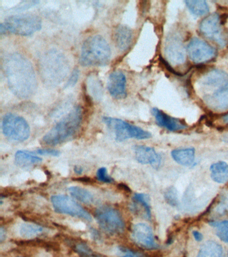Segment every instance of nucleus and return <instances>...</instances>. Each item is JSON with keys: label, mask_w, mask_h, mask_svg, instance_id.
I'll use <instances>...</instances> for the list:
<instances>
[{"label": "nucleus", "mask_w": 228, "mask_h": 257, "mask_svg": "<svg viewBox=\"0 0 228 257\" xmlns=\"http://www.w3.org/2000/svg\"><path fill=\"white\" fill-rule=\"evenodd\" d=\"M4 70L11 91L22 99L31 98L37 88V78L33 64L19 53L7 56Z\"/></svg>", "instance_id": "f257e3e1"}, {"label": "nucleus", "mask_w": 228, "mask_h": 257, "mask_svg": "<svg viewBox=\"0 0 228 257\" xmlns=\"http://www.w3.org/2000/svg\"><path fill=\"white\" fill-rule=\"evenodd\" d=\"M83 118V108L81 106H75L43 137V144L53 146L67 142L79 130Z\"/></svg>", "instance_id": "f03ea898"}, {"label": "nucleus", "mask_w": 228, "mask_h": 257, "mask_svg": "<svg viewBox=\"0 0 228 257\" xmlns=\"http://www.w3.org/2000/svg\"><path fill=\"white\" fill-rule=\"evenodd\" d=\"M111 50L107 40L100 35L90 36L82 46L79 62L85 67L108 65L111 60Z\"/></svg>", "instance_id": "7ed1b4c3"}, {"label": "nucleus", "mask_w": 228, "mask_h": 257, "mask_svg": "<svg viewBox=\"0 0 228 257\" xmlns=\"http://www.w3.org/2000/svg\"><path fill=\"white\" fill-rule=\"evenodd\" d=\"M41 65L42 76L48 84L52 85H57L63 81L69 69V62L65 56L54 50L45 54Z\"/></svg>", "instance_id": "20e7f679"}, {"label": "nucleus", "mask_w": 228, "mask_h": 257, "mask_svg": "<svg viewBox=\"0 0 228 257\" xmlns=\"http://www.w3.org/2000/svg\"><path fill=\"white\" fill-rule=\"evenodd\" d=\"M42 29V20L32 14L10 16L0 25L1 34L10 33L21 36H31Z\"/></svg>", "instance_id": "39448f33"}, {"label": "nucleus", "mask_w": 228, "mask_h": 257, "mask_svg": "<svg viewBox=\"0 0 228 257\" xmlns=\"http://www.w3.org/2000/svg\"><path fill=\"white\" fill-rule=\"evenodd\" d=\"M103 122L114 133L115 140L121 142L129 140H147L151 138V134L143 128L129 123L121 118L104 116Z\"/></svg>", "instance_id": "423d86ee"}, {"label": "nucleus", "mask_w": 228, "mask_h": 257, "mask_svg": "<svg viewBox=\"0 0 228 257\" xmlns=\"http://www.w3.org/2000/svg\"><path fill=\"white\" fill-rule=\"evenodd\" d=\"M3 131L6 138L16 142H25L31 136V127L25 118L11 112L4 116Z\"/></svg>", "instance_id": "0eeeda50"}, {"label": "nucleus", "mask_w": 228, "mask_h": 257, "mask_svg": "<svg viewBox=\"0 0 228 257\" xmlns=\"http://www.w3.org/2000/svg\"><path fill=\"white\" fill-rule=\"evenodd\" d=\"M98 224L105 232L112 235L120 234L125 228L121 213L113 207L102 206L95 212Z\"/></svg>", "instance_id": "6e6552de"}, {"label": "nucleus", "mask_w": 228, "mask_h": 257, "mask_svg": "<svg viewBox=\"0 0 228 257\" xmlns=\"http://www.w3.org/2000/svg\"><path fill=\"white\" fill-rule=\"evenodd\" d=\"M223 26L219 14L213 13L202 20L199 30L204 36L222 48L225 46L228 42L227 34Z\"/></svg>", "instance_id": "1a4fd4ad"}, {"label": "nucleus", "mask_w": 228, "mask_h": 257, "mask_svg": "<svg viewBox=\"0 0 228 257\" xmlns=\"http://www.w3.org/2000/svg\"><path fill=\"white\" fill-rule=\"evenodd\" d=\"M52 204L56 212L60 214L70 215L74 217L91 221L92 217L79 204L65 195H55L52 196Z\"/></svg>", "instance_id": "9d476101"}, {"label": "nucleus", "mask_w": 228, "mask_h": 257, "mask_svg": "<svg viewBox=\"0 0 228 257\" xmlns=\"http://www.w3.org/2000/svg\"><path fill=\"white\" fill-rule=\"evenodd\" d=\"M190 59L196 64L211 61L217 55V50L198 38H193L187 46Z\"/></svg>", "instance_id": "9b49d317"}, {"label": "nucleus", "mask_w": 228, "mask_h": 257, "mask_svg": "<svg viewBox=\"0 0 228 257\" xmlns=\"http://www.w3.org/2000/svg\"><path fill=\"white\" fill-rule=\"evenodd\" d=\"M165 54L169 63L173 65H181L186 61V52L183 40L176 33L170 34L165 44Z\"/></svg>", "instance_id": "f8f14e48"}, {"label": "nucleus", "mask_w": 228, "mask_h": 257, "mask_svg": "<svg viewBox=\"0 0 228 257\" xmlns=\"http://www.w3.org/2000/svg\"><path fill=\"white\" fill-rule=\"evenodd\" d=\"M131 238L135 244L141 248L149 250L159 248V245L155 242L153 230L145 223L134 225L132 229Z\"/></svg>", "instance_id": "ddd939ff"}, {"label": "nucleus", "mask_w": 228, "mask_h": 257, "mask_svg": "<svg viewBox=\"0 0 228 257\" xmlns=\"http://www.w3.org/2000/svg\"><path fill=\"white\" fill-rule=\"evenodd\" d=\"M198 84L201 88L204 89L206 88L207 91L211 90V93H213V92L228 84V74L223 70H211L201 76Z\"/></svg>", "instance_id": "4468645a"}, {"label": "nucleus", "mask_w": 228, "mask_h": 257, "mask_svg": "<svg viewBox=\"0 0 228 257\" xmlns=\"http://www.w3.org/2000/svg\"><path fill=\"white\" fill-rule=\"evenodd\" d=\"M107 88L110 94L116 99L127 97V78L120 70H115L110 74L108 78Z\"/></svg>", "instance_id": "2eb2a0df"}, {"label": "nucleus", "mask_w": 228, "mask_h": 257, "mask_svg": "<svg viewBox=\"0 0 228 257\" xmlns=\"http://www.w3.org/2000/svg\"><path fill=\"white\" fill-rule=\"evenodd\" d=\"M206 105L214 111L221 112L228 109V84L213 93L203 96Z\"/></svg>", "instance_id": "dca6fc26"}, {"label": "nucleus", "mask_w": 228, "mask_h": 257, "mask_svg": "<svg viewBox=\"0 0 228 257\" xmlns=\"http://www.w3.org/2000/svg\"><path fill=\"white\" fill-rule=\"evenodd\" d=\"M136 160L140 164L151 165L154 168H159L161 164V156L153 148L145 146L134 147Z\"/></svg>", "instance_id": "f3484780"}, {"label": "nucleus", "mask_w": 228, "mask_h": 257, "mask_svg": "<svg viewBox=\"0 0 228 257\" xmlns=\"http://www.w3.org/2000/svg\"><path fill=\"white\" fill-rule=\"evenodd\" d=\"M152 114L155 116L158 125L165 128L170 132H177L187 127V124L183 120L172 117L157 108L152 109Z\"/></svg>", "instance_id": "a211bd4d"}, {"label": "nucleus", "mask_w": 228, "mask_h": 257, "mask_svg": "<svg viewBox=\"0 0 228 257\" xmlns=\"http://www.w3.org/2000/svg\"><path fill=\"white\" fill-rule=\"evenodd\" d=\"M114 40L117 47L122 52H125L131 47L133 40V32L129 27L120 25L114 31Z\"/></svg>", "instance_id": "6ab92c4d"}, {"label": "nucleus", "mask_w": 228, "mask_h": 257, "mask_svg": "<svg viewBox=\"0 0 228 257\" xmlns=\"http://www.w3.org/2000/svg\"><path fill=\"white\" fill-rule=\"evenodd\" d=\"M66 242L80 257H107L94 251L84 241L69 238L66 240Z\"/></svg>", "instance_id": "aec40b11"}, {"label": "nucleus", "mask_w": 228, "mask_h": 257, "mask_svg": "<svg viewBox=\"0 0 228 257\" xmlns=\"http://www.w3.org/2000/svg\"><path fill=\"white\" fill-rule=\"evenodd\" d=\"M16 164L22 168H30L35 165L41 164L43 159L37 156L34 152L21 150L16 153Z\"/></svg>", "instance_id": "412c9836"}, {"label": "nucleus", "mask_w": 228, "mask_h": 257, "mask_svg": "<svg viewBox=\"0 0 228 257\" xmlns=\"http://www.w3.org/2000/svg\"><path fill=\"white\" fill-rule=\"evenodd\" d=\"M195 149L185 148L174 150L171 156L177 164L184 166H191L195 161Z\"/></svg>", "instance_id": "4be33fe9"}, {"label": "nucleus", "mask_w": 228, "mask_h": 257, "mask_svg": "<svg viewBox=\"0 0 228 257\" xmlns=\"http://www.w3.org/2000/svg\"><path fill=\"white\" fill-rule=\"evenodd\" d=\"M197 257H225V254L221 245L214 241H207L200 247Z\"/></svg>", "instance_id": "5701e85b"}, {"label": "nucleus", "mask_w": 228, "mask_h": 257, "mask_svg": "<svg viewBox=\"0 0 228 257\" xmlns=\"http://www.w3.org/2000/svg\"><path fill=\"white\" fill-rule=\"evenodd\" d=\"M211 178L219 184L228 182V164L224 162H218L210 167Z\"/></svg>", "instance_id": "b1692460"}, {"label": "nucleus", "mask_w": 228, "mask_h": 257, "mask_svg": "<svg viewBox=\"0 0 228 257\" xmlns=\"http://www.w3.org/2000/svg\"><path fill=\"white\" fill-rule=\"evenodd\" d=\"M185 3L189 12L195 16H202L209 11V6L204 0H187Z\"/></svg>", "instance_id": "393cba45"}, {"label": "nucleus", "mask_w": 228, "mask_h": 257, "mask_svg": "<svg viewBox=\"0 0 228 257\" xmlns=\"http://www.w3.org/2000/svg\"><path fill=\"white\" fill-rule=\"evenodd\" d=\"M71 196L80 202L87 204H91L95 201V197L89 190L78 186H72L69 188Z\"/></svg>", "instance_id": "a878e982"}, {"label": "nucleus", "mask_w": 228, "mask_h": 257, "mask_svg": "<svg viewBox=\"0 0 228 257\" xmlns=\"http://www.w3.org/2000/svg\"><path fill=\"white\" fill-rule=\"evenodd\" d=\"M209 224L215 230V234L220 240L228 244V220L211 221Z\"/></svg>", "instance_id": "bb28decb"}, {"label": "nucleus", "mask_w": 228, "mask_h": 257, "mask_svg": "<svg viewBox=\"0 0 228 257\" xmlns=\"http://www.w3.org/2000/svg\"><path fill=\"white\" fill-rule=\"evenodd\" d=\"M44 232V228L39 225L33 224H25L22 225L21 230V236L24 238H32L42 234Z\"/></svg>", "instance_id": "cd10ccee"}, {"label": "nucleus", "mask_w": 228, "mask_h": 257, "mask_svg": "<svg viewBox=\"0 0 228 257\" xmlns=\"http://www.w3.org/2000/svg\"><path fill=\"white\" fill-rule=\"evenodd\" d=\"M88 81L90 94L95 99H100L103 96V86L101 81L96 76H92Z\"/></svg>", "instance_id": "c85d7f7f"}, {"label": "nucleus", "mask_w": 228, "mask_h": 257, "mask_svg": "<svg viewBox=\"0 0 228 257\" xmlns=\"http://www.w3.org/2000/svg\"><path fill=\"white\" fill-rule=\"evenodd\" d=\"M134 200L143 207L145 210L146 216L151 220V210L150 206V198L149 195L143 194V193H136L133 196Z\"/></svg>", "instance_id": "c756f323"}, {"label": "nucleus", "mask_w": 228, "mask_h": 257, "mask_svg": "<svg viewBox=\"0 0 228 257\" xmlns=\"http://www.w3.org/2000/svg\"><path fill=\"white\" fill-rule=\"evenodd\" d=\"M164 198L168 204L173 207H177L179 205L177 190L173 186L169 187L164 193Z\"/></svg>", "instance_id": "7c9ffc66"}, {"label": "nucleus", "mask_w": 228, "mask_h": 257, "mask_svg": "<svg viewBox=\"0 0 228 257\" xmlns=\"http://www.w3.org/2000/svg\"><path fill=\"white\" fill-rule=\"evenodd\" d=\"M97 177L100 182L111 184L114 182V180L108 174L107 170L105 168H101L98 170Z\"/></svg>", "instance_id": "2f4dec72"}, {"label": "nucleus", "mask_w": 228, "mask_h": 257, "mask_svg": "<svg viewBox=\"0 0 228 257\" xmlns=\"http://www.w3.org/2000/svg\"><path fill=\"white\" fill-rule=\"evenodd\" d=\"M80 76V70L79 68H76L72 72L71 76H70L69 79L68 80L67 84H66L65 88L73 87L75 86L76 84L77 83L78 80H79Z\"/></svg>", "instance_id": "473e14b6"}, {"label": "nucleus", "mask_w": 228, "mask_h": 257, "mask_svg": "<svg viewBox=\"0 0 228 257\" xmlns=\"http://www.w3.org/2000/svg\"><path fill=\"white\" fill-rule=\"evenodd\" d=\"M37 154L41 156L58 157L61 154V152L53 149H39L37 151Z\"/></svg>", "instance_id": "72a5a7b5"}, {"label": "nucleus", "mask_w": 228, "mask_h": 257, "mask_svg": "<svg viewBox=\"0 0 228 257\" xmlns=\"http://www.w3.org/2000/svg\"><path fill=\"white\" fill-rule=\"evenodd\" d=\"M193 236L194 238L197 242H201L202 240L203 239V234H201V232H199V231L194 230L193 232Z\"/></svg>", "instance_id": "f704fd0d"}, {"label": "nucleus", "mask_w": 228, "mask_h": 257, "mask_svg": "<svg viewBox=\"0 0 228 257\" xmlns=\"http://www.w3.org/2000/svg\"><path fill=\"white\" fill-rule=\"evenodd\" d=\"M6 238V231L5 229H4L3 227H2L1 229H0V240H1V242H3V240H5Z\"/></svg>", "instance_id": "c9c22d12"}, {"label": "nucleus", "mask_w": 228, "mask_h": 257, "mask_svg": "<svg viewBox=\"0 0 228 257\" xmlns=\"http://www.w3.org/2000/svg\"><path fill=\"white\" fill-rule=\"evenodd\" d=\"M74 170H75V172L76 174L78 175H81L82 173L83 172V168L81 166H75V168H74Z\"/></svg>", "instance_id": "e433bc0d"}, {"label": "nucleus", "mask_w": 228, "mask_h": 257, "mask_svg": "<svg viewBox=\"0 0 228 257\" xmlns=\"http://www.w3.org/2000/svg\"><path fill=\"white\" fill-rule=\"evenodd\" d=\"M119 187L121 189V190L125 191V192H131V190H130V188H129V187H128L127 186H126V185H125V184H119Z\"/></svg>", "instance_id": "4c0bfd02"}, {"label": "nucleus", "mask_w": 228, "mask_h": 257, "mask_svg": "<svg viewBox=\"0 0 228 257\" xmlns=\"http://www.w3.org/2000/svg\"><path fill=\"white\" fill-rule=\"evenodd\" d=\"M76 180H79V181H81V182H86V183H89V182H91V180H90L89 178H87L76 179Z\"/></svg>", "instance_id": "58836bf2"}, {"label": "nucleus", "mask_w": 228, "mask_h": 257, "mask_svg": "<svg viewBox=\"0 0 228 257\" xmlns=\"http://www.w3.org/2000/svg\"><path fill=\"white\" fill-rule=\"evenodd\" d=\"M221 119L223 120L224 123L228 124V113L225 114V115L222 116Z\"/></svg>", "instance_id": "ea45409f"}, {"label": "nucleus", "mask_w": 228, "mask_h": 257, "mask_svg": "<svg viewBox=\"0 0 228 257\" xmlns=\"http://www.w3.org/2000/svg\"><path fill=\"white\" fill-rule=\"evenodd\" d=\"M20 257H25V256H20Z\"/></svg>", "instance_id": "a19ab883"}]
</instances>
